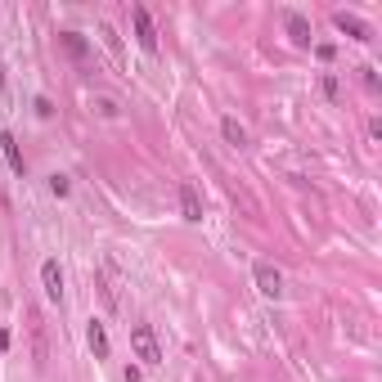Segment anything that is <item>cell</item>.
Returning a JSON list of instances; mask_svg holds the SVG:
<instances>
[{
  "mask_svg": "<svg viewBox=\"0 0 382 382\" xmlns=\"http://www.w3.org/2000/svg\"><path fill=\"white\" fill-rule=\"evenodd\" d=\"M131 346H135V356L144 360V364H162V346H158V333H153L149 324H135V329H131Z\"/></svg>",
  "mask_w": 382,
  "mask_h": 382,
  "instance_id": "6da1fadb",
  "label": "cell"
},
{
  "mask_svg": "<svg viewBox=\"0 0 382 382\" xmlns=\"http://www.w3.org/2000/svg\"><path fill=\"white\" fill-rule=\"evenodd\" d=\"M131 23H135V41H139V50H144V54H158V27H153V18H149V9H144V5H135V9H131Z\"/></svg>",
  "mask_w": 382,
  "mask_h": 382,
  "instance_id": "7a4b0ae2",
  "label": "cell"
},
{
  "mask_svg": "<svg viewBox=\"0 0 382 382\" xmlns=\"http://www.w3.org/2000/svg\"><path fill=\"white\" fill-rule=\"evenodd\" d=\"M252 279H257V292H261V297H270V302H279V297H284V275H279L270 261H257Z\"/></svg>",
  "mask_w": 382,
  "mask_h": 382,
  "instance_id": "3957f363",
  "label": "cell"
},
{
  "mask_svg": "<svg viewBox=\"0 0 382 382\" xmlns=\"http://www.w3.org/2000/svg\"><path fill=\"white\" fill-rule=\"evenodd\" d=\"M41 288H46V297H50V302L54 306H59L63 302V270H59V261H41Z\"/></svg>",
  "mask_w": 382,
  "mask_h": 382,
  "instance_id": "277c9868",
  "label": "cell"
},
{
  "mask_svg": "<svg viewBox=\"0 0 382 382\" xmlns=\"http://www.w3.org/2000/svg\"><path fill=\"white\" fill-rule=\"evenodd\" d=\"M284 27H288V36H292V46H310L315 41V32H310V23H306V14H297V9H288L284 14Z\"/></svg>",
  "mask_w": 382,
  "mask_h": 382,
  "instance_id": "5b68a950",
  "label": "cell"
},
{
  "mask_svg": "<svg viewBox=\"0 0 382 382\" xmlns=\"http://www.w3.org/2000/svg\"><path fill=\"white\" fill-rule=\"evenodd\" d=\"M333 23H337V32H346V36H356V41H373V27L364 23V18H356V14H333Z\"/></svg>",
  "mask_w": 382,
  "mask_h": 382,
  "instance_id": "8992f818",
  "label": "cell"
},
{
  "mask_svg": "<svg viewBox=\"0 0 382 382\" xmlns=\"http://www.w3.org/2000/svg\"><path fill=\"white\" fill-rule=\"evenodd\" d=\"M0 153H5V162H9V171H14V176H23V171H27L23 149H18V139H14L9 131H0Z\"/></svg>",
  "mask_w": 382,
  "mask_h": 382,
  "instance_id": "52a82bcc",
  "label": "cell"
},
{
  "mask_svg": "<svg viewBox=\"0 0 382 382\" xmlns=\"http://www.w3.org/2000/svg\"><path fill=\"white\" fill-rule=\"evenodd\" d=\"M180 211H185V221H203V198H198V189L189 185V180H185V185H180Z\"/></svg>",
  "mask_w": 382,
  "mask_h": 382,
  "instance_id": "ba28073f",
  "label": "cell"
},
{
  "mask_svg": "<svg viewBox=\"0 0 382 382\" xmlns=\"http://www.w3.org/2000/svg\"><path fill=\"white\" fill-rule=\"evenodd\" d=\"M86 342H90V351H95V360H108V329H104L99 319L86 324Z\"/></svg>",
  "mask_w": 382,
  "mask_h": 382,
  "instance_id": "9c48e42d",
  "label": "cell"
},
{
  "mask_svg": "<svg viewBox=\"0 0 382 382\" xmlns=\"http://www.w3.org/2000/svg\"><path fill=\"white\" fill-rule=\"evenodd\" d=\"M221 135H225V144L248 149V126L238 122V117H221Z\"/></svg>",
  "mask_w": 382,
  "mask_h": 382,
  "instance_id": "30bf717a",
  "label": "cell"
},
{
  "mask_svg": "<svg viewBox=\"0 0 382 382\" xmlns=\"http://www.w3.org/2000/svg\"><path fill=\"white\" fill-rule=\"evenodd\" d=\"M59 46L73 54V59H86V54H90V46L81 41V32H63V36H59Z\"/></svg>",
  "mask_w": 382,
  "mask_h": 382,
  "instance_id": "8fae6325",
  "label": "cell"
},
{
  "mask_svg": "<svg viewBox=\"0 0 382 382\" xmlns=\"http://www.w3.org/2000/svg\"><path fill=\"white\" fill-rule=\"evenodd\" d=\"M319 90L329 95V99H342V86H337V77H333V73H324V77H319Z\"/></svg>",
  "mask_w": 382,
  "mask_h": 382,
  "instance_id": "7c38bea8",
  "label": "cell"
},
{
  "mask_svg": "<svg viewBox=\"0 0 382 382\" xmlns=\"http://www.w3.org/2000/svg\"><path fill=\"white\" fill-rule=\"evenodd\" d=\"M68 189H73V185H68V176H50V193L54 198H68Z\"/></svg>",
  "mask_w": 382,
  "mask_h": 382,
  "instance_id": "4fadbf2b",
  "label": "cell"
},
{
  "mask_svg": "<svg viewBox=\"0 0 382 382\" xmlns=\"http://www.w3.org/2000/svg\"><path fill=\"white\" fill-rule=\"evenodd\" d=\"M99 36L108 41V50H112V54H122V41H117V32H112V27H99Z\"/></svg>",
  "mask_w": 382,
  "mask_h": 382,
  "instance_id": "5bb4252c",
  "label": "cell"
},
{
  "mask_svg": "<svg viewBox=\"0 0 382 382\" xmlns=\"http://www.w3.org/2000/svg\"><path fill=\"white\" fill-rule=\"evenodd\" d=\"M360 81H364V86H369V90H378V86H382V81H378V73H373V68H360Z\"/></svg>",
  "mask_w": 382,
  "mask_h": 382,
  "instance_id": "9a60e30c",
  "label": "cell"
}]
</instances>
